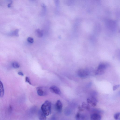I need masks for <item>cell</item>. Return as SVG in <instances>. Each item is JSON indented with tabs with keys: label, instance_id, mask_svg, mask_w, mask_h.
Instances as JSON below:
<instances>
[{
	"label": "cell",
	"instance_id": "16",
	"mask_svg": "<svg viewBox=\"0 0 120 120\" xmlns=\"http://www.w3.org/2000/svg\"><path fill=\"white\" fill-rule=\"evenodd\" d=\"M12 65L13 67L15 68H19L20 67L19 64L16 62H14L12 64Z\"/></svg>",
	"mask_w": 120,
	"mask_h": 120
},
{
	"label": "cell",
	"instance_id": "15",
	"mask_svg": "<svg viewBox=\"0 0 120 120\" xmlns=\"http://www.w3.org/2000/svg\"><path fill=\"white\" fill-rule=\"evenodd\" d=\"M120 113L118 112L115 114L114 115V118L116 120H120Z\"/></svg>",
	"mask_w": 120,
	"mask_h": 120
},
{
	"label": "cell",
	"instance_id": "4",
	"mask_svg": "<svg viewBox=\"0 0 120 120\" xmlns=\"http://www.w3.org/2000/svg\"><path fill=\"white\" fill-rule=\"evenodd\" d=\"M87 101V103L90 104L93 106L94 107L96 105L98 101L95 97H92L90 98H88Z\"/></svg>",
	"mask_w": 120,
	"mask_h": 120
},
{
	"label": "cell",
	"instance_id": "22",
	"mask_svg": "<svg viewBox=\"0 0 120 120\" xmlns=\"http://www.w3.org/2000/svg\"><path fill=\"white\" fill-rule=\"evenodd\" d=\"M78 109L79 111H83L84 110V108L80 106H78Z\"/></svg>",
	"mask_w": 120,
	"mask_h": 120
},
{
	"label": "cell",
	"instance_id": "20",
	"mask_svg": "<svg viewBox=\"0 0 120 120\" xmlns=\"http://www.w3.org/2000/svg\"><path fill=\"white\" fill-rule=\"evenodd\" d=\"M120 85H116L114 86L113 87V90L114 91L116 90L120 87Z\"/></svg>",
	"mask_w": 120,
	"mask_h": 120
},
{
	"label": "cell",
	"instance_id": "6",
	"mask_svg": "<svg viewBox=\"0 0 120 120\" xmlns=\"http://www.w3.org/2000/svg\"><path fill=\"white\" fill-rule=\"evenodd\" d=\"M55 108L58 112H61L62 109V104L60 100H58L57 101L55 104Z\"/></svg>",
	"mask_w": 120,
	"mask_h": 120
},
{
	"label": "cell",
	"instance_id": "13",
	"mask_svg": "<svg viewBox=\"0 0 120 120\" xmlns=\"http://www.w3.org/2000/svg\"><path fill=\"white\" fill-rule=\"evenodd\" d=\"M19 30L16 29L9 34V35L11 36H15L18 37L19 36L18 34Z\"/></svg>",
	"mask_w": 120,
	"mask_h": 120
},
{
	"label": "cell",
	"instance_id": "11",
	"mask_svg": "<svg viewBox=\"0 0 120 120\" xmlns=\"http://www.w3.org/2000/svg\"><path fill=\"white\" fill-rule=\"evenodd\" d=\"M4 94V90L3 84L0 80V97H2Z\"/></svg>",
	"mask_w": 120,
	"mask_h": 120
},
{
	"label": "cell",
	"instance_id": "3",
	"mask_svg": "<svg viewBox=\"0 0 120 120\" xmlns=\"http://www.w3.org/2000/svg\"><path fill=\"white\" fill-rule=\"evenodd\" d=\"M36 90L39 96H44L47 94V89L45 87H38L37 88Z\"/></svg>",
	"mask_w": 120,
	"mask_h": 120
},
{
	"label": "cell",
	"instance_id": "1",
	"mask_svg": "<svg viewBox=\"0 0 120 120\" xmlns=\"http://www.w3.org/2000/svg\"><path fill=\"white\" fill-rule=\"evenodd\" d=\"M51 102L48 101H46L42 105L41 110L46 116L49 115L51 113Z\"/></svg>",
	"mask_w": 120,
	"mask_h": 120
},
{
	"label": "cell",
	"instance_id": "23",
	"mask_svg": "<svg viewBox=\"0 0 120 120\" xmlns=\"http://www.w3.org/2000/svg\"><path fill=\"white\" fill-rule=\"evenodd\" d=\"M18 74L19 75L23 76L24 75V74L23 73L19 71L18 72Z\"/></svg>",
	"mask_w": 120,
	"mask_h": 120
},
{
	"label": "cell",
	"instance_id": "9",
	"mask_svg": "<svg viewBox=\"0 0 120 120\" xmlns=\"http://www.w3.org/2000/svg\"><path fill=\"white\" fill-rule=\"evenodd\" d=\"M38 116L39 119L40 120H44L46 119V116L42 112L41 110L39 111Z\"/></svg>",
	"mask_w": 120,
	"mask_h": 120
},
{
	"label": "cell",
	"instance_id": "7",
	"mask_svg": "<svg viewBox=\"0 0 120 120\" xmlns=\"http://www.w3.org/2000/svg\"><path fill=\"white\" fill-rule=\"evenodd\" d=\"M91 119L93 120H99L101 119V116L97 113L92 114L90 117Z\"/></svg>",
	"mask_w": 120,
	"mask_h": 120
},
{
	"label": "cell",
	"instance_id": "8",
	"mask_svg": "<svg viewBox=\"0 0 120 120\" xmlns=\"http://www.w3.org/2000/svg\"><path fill=\"white\" fill-rule=\"evenodd\" d=\"M35 34L37 37L39 38H41L43 35V31L42 30L39 29H37L35 30Z\"/></svg>",
	"mask_w": 120,
	"mask_h": 120
},
{
	"label": "cell",
	"instance_id": "12",
	"mask_svg": "<svg viewBox=\"0 0 120 120\" xmlns=\"http://www.w3.org/2000/svg\"><path fill=\"white\" fill-rule=\"evenodd\" d=\"M42 10L41 12V15H44L46 13V7L45 5L44 4H42L41 5Z\"/></svg>",
	"mask_w": 120,
	"mask_h": 120
},
{
	"label": "cell",
	"instance_id": "24",
	"mask_svg": "<svg viewBox=\"0 0 120 120\" xmlns=\"http://www.w3.org/2000/svg\"><path fill=\"white\" fill-rule=\"evenodd\" d=\"M12 3V1H11L10 3L8 4V8H10L11 7V5Z\"/></svg>",
	"mask_w": 120,
	"mask_h": 120
},
{
	"label": "cell",
	"instance_id": "19",
	"mask_svg": "<svg viewBox=\"0 0 120 120\" xmlns=\"http://www.w3.org/2000/svg\"><path fill=\"white\" fill-rule=\"evenodd\" d=\"M27 41L30 43H32L34 42V40L31 37H29L27 39Z\"/></svg>",
	"mask_w": 120,
	"mask_h": 120
},
{
	"label": "cell",
	"instance_id": "17",
	"mask_svg": "<svg viewBox=\"0 0 120 120\" xmlns=\"http://www.w3.org/2000/svg\"><path fill=\"white\" fill-rule=\"evenodd\" d=\"M54 3L55 4V5L57 8L59 7V3L60 0H53Z\"/></svg>",
	"mask_w": 120,
	"mask_h": 120
},
{
	"label": "cell",
	"instance_id": "25",
	"mask_svg": "<svg viewBox=\"0 0 120 120\" xmlns=\"http://www.w3.org/2000/svg\"><path fill=\"white\" fill-rule=\"evenodd\" d=\"M9 0V1H11V0Z\"/></svg>",
	"mask_w": 120,
	"mask_h": 120
},
{
	"label": "cell",
	"instance_id": "5",
	"mask_svg": "<svg viewBox=\"0 0 120 120\" xmlns=\"http://www.w3.org/2000/svg\"><path fill=\"white\" fill-rule=\"evenodd\" d=\"M50 91L53 93L59 95L61 94V92L60 89L55 86H51L49 88Z\"/></svg>",
	"mask_w": 120,
	"mask_h": 120
},
{
	"label": "cell",
	"instance_id": "2",
	"mask_svg": "<svg viewBox=\"0 0 120 120\" xmlns=\"http://www.w3.org/2000/svg\"><path fill=\"white\" fill-rule=\"evenodd\" d=\"M89 71L87 69H80L78 71V76L82 78H85L87 77L89 74Z\"/></svg>",
	"mask_w": 120,
	"mask_h": 120
},
{
	"label": "cell",
	"instance_id": "21",
	"mask_svg": "<svg viewBox=\"0 0 120 120\" xmlns=\"http://www.w3.org/2000/svg\"><path fill=\"white\" fill-rule=\"evenodd\" d=\"M80 114L79 113H78L76 116V119L77 120L79 119L80 118Z\"/></svg>",
	"mask_w": 120,
	"mask_h": 120
},
{
	"label": "cell",
	"instance_id": "14",
	"mask_svg": "<svg viewBox=\"0 0 120 120\" xmlns=\"http://www.w3.org/2000/svg\"><path fill=\"white\" fill-rule=\"evenodd\" d=\"M81 106L88 111L90 109V107L89 105L85 102H83L82 103Z\"/></svg>",
	"mask_w": 120,
	"mask_h": 120
},
{
	"label": "cell",
	"instance_id": "18",
	"mask_svg": "<svg viewBox=\"0 0 120 120\" xmlns=\"http://www.w3.org/2000/svg\"><path fill=\"white\" fill-rule=\"evenodd\" d=\"M25 81L26 82L28 83L30 85H31L30 80L28 77H26L25 78Z\"/></svg>",
	"mask_w": 120,
	"mask_h": 120
},
{
	"label": "cell",
	"instance_id": "10",
	"mask_svg": "<svg viewBox=\"0 0 120 120\" xmlns=\"http://www.w3.org/2000/svg\"><path fill=\"white\" fill-rule=\"evenodd\" d=\"M107 66V64L105 63H102L98 66L97 69L105 71Z\"/></svg>",
	"mask_w": 120,
	"mask_h": 120
}]
</instances>
